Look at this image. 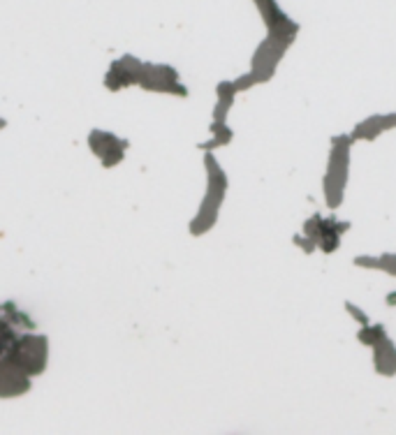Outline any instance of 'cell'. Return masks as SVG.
Returning <instances> with one entry per match:
<instances>
[]
</instances>
